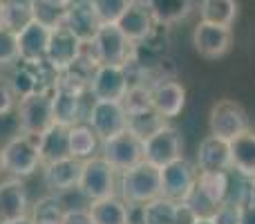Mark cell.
Instances as JSON below:
<instances>
[{
  "label": "cell",
  "instance_id": "cell-9",
  "mask_svg": "<svg viewBox=\"0 0 255 224\" xmlns=\"http://www.w3.org/2000/svg\"><path fill=\"white\" fill-rule=\"evenodd\" d=\"M81 52H83V43L76 38L74 31H72L65 22H58V25L52 27L45 61L49 63V67H52L56 74L63 72L65 67H70L72 63L79 58Z\"/></svg>",
  "mask_w": 255,
  "mask_h": 224
},
{
  "label": "cell",
  "instance_id": "cell-33",
  "mask_svg": "<svg viewBox=\"0 0 255 224\" xmlns=\"http://www.w3.org/2000/svg\"><path fill=\"white\" fill-rule=\"evenodd\" d=\"M124 110L128 117H134V114H143L152 110V101H150V88L145 85H134V88H128L124 101H121Z\"/></svg>",
  "mask_w": 255,
  "mask_h": 224
},
{
  "label": "cell",
  "instance_id": "cell-1",
  "mask_svg": "<svg viewBox=\"0 0 255 224\" xmlns=\"http://www.w3.org/2000/svg\"><path fill=\"white\" fill-rule=\"evenodd\" d=\"M121 198L128 204H145L154 198H161V168L148 162L121 173Z\"/></svg>",
  "mask_w": 255,
  "mask_h": 224
},
{
  "label": "cell",
  "instance_id": "cell-40",
  "mask_svg": "<svg viewBox=\"0 0 255 224\" xmlns=\"http://www.w3.org/2000/svg\"><path fill=\"white\" fill-rule=\"evenodd\" d=\"M4 224H31V218H29V216H22V218H18V220L4 222Z\"/></svg>",
  "mask_w": 255,
  "mask_h": 224
},
{
  "label": "cell",
  "instance_id": "cell-4",
  "mask_svg": "<svg viewBox=\"0 0 255 224\" xmlns=\"http://www.w3.org/2000/svg\"><path fill=\"white\" fill-rule=\"evenodd\" d=\"M40 166V153H38V137L36 135H20L11 137L7 144L2 146V171L9 175L18 177H29L36 168Z\"/></svg>",
  "mask_w": 255,
  "mask_h": 224
},
{
  "label": "cell",
  "instance_id": "cell-41",
  "mask_svg": "<svg viewBox=\"0 0 255 224\" xmlns=\"http://www.w3.org/2000/svg\"><path fill=\"white\" fill-rule=\"evenodd\" d=\"M0 29H4V0H0Z\"/></svg>",
  "mask_w": 255,
  "mask_h": 224
},
{
  "label": "cell",
  "instance_id": "cell-28",
  "mask_svg": "<svg viewBox=\"0 0 255 224\" xmlns=\"http://www.w3.org/2000/svg\"><path fill=\"white\" fill-rule=\"evenodd\" d=\"M238 9H240L238 0H202V4H199L202 20L222 27L233 25L235 18H238Z\"/></svg>",
  "mask_w": 255,
  "mask_h": 224
},
{
  "label": "cell",
  "instance_id": "cell-26",
  "mask_svg": "<svg viewBox=\"0 0 255 224\" xmlns=\"http://www.w3.org/2000/svg\"><path fill=\"white\" fill-rule=\"evenodd\" d=\"M229 193V175L226 173H197L195 193L199 195L211 209H217Z\"/></svg>",
  "mask_w": 255,
  "mask_h": 224
},
{
  "label": "cell",
  "instance_id": "cell-37",
  "mask_svg": "<svg viewBox=\"0 0 255 224\" xmlns=\"http://www.w3.org/2000/svg\"><path fill=\"white\" fill-rule=\"evenodd\" d=\"M13 103H16V92L11 90V83L9 79H0V117L11 112Z\"/></svg>",
  "mask_w": 255,
  "mask_h": 224
},
{
  "label": "cell",
  "instance_id": "cell-6",
  "mask_svg": "<svg viewBox=\"0 0 255 224\" xmlns=\"http://www.w3.org/2000/svg\"><path fill=\"white\" fill-rule=\"evenodd\" d=\"M101 157L110 164L115 171H128L143 162V139L132 130H124L119 135L110 137L101 146Z\"/></svg>",
  "mask_w": 255,
  "mask_h": 224
},
{
  "label": "cell",
  "instance_id": "cell-20",
  "mask_svg": "<svg viewBox=\"0 0 255 224\" xmlns=\"http://www.w3.org/2000/svg\"><path fill=\"white\" fill-rule=\"evenodd\" d=\"M81 168H83V162L74 157H65V159H58V162L45 164L43 182L52 193H65V191L79 189Z\"/></svg>",
  "mask_w": 255,
  "mask_h": 224
},
{
  "label": "cell",
  "instance_id": "cell-19",
  "mask_svg": "<svg viewBox=\"0 0 255 224\" xmlns=\"http://www.w3.org/2000/svg\"><path fill=\"white\" fill-rule=\"evenodd\" d=\"M81 97L83 92L76 90L74 85L63 83L56 76V83L52 90V114H54V123L72 128L79 121V112H81Z\"/></svg>",
  "mask_w": 255,
  "mask_h": 224
},
{
  "label": "cell",
  "instance_id": "cell-7",
  "mask_svg": "<svg viewBox=\"0 0 255 224\" xmlns=\"http://www.w3.org/2000/svg\"><path fill=\"white\" fill-rule=\"evenodd\" d=\"M197 186V171L184 157L161 168V198L172 202H190Z\"/></svg>",
  "mask_w": 255,
  "mask_h": 224
},
{
  "label": "cell",
  "instance_id": "cell-23",
  "mask_svg": "<svg viewBox=\"0 0 255 224\" xmlns=\"http://www.w3.org/2000/svg\"><path fill=\"white\" fill-rule=\"evenodd\" d=\"M38 153L43 166L70 157V128L61 126V123H52L38 137Z\"/></svg>",
  "mask_w": 255,
  "mask_h": 224
},
{
  "label": "cell",
  "instance_id": "cell-36",
  "mask_svg": "<svg viewBox=\"0 0 255 224\" xmlns=\"http://www.w3.org/2000/svg\"><path fill=\"white\" fill-rule=\"evenodd\" d=\"M18 40L16 31L11 29H0V65H11L18 63Z\"/></svg>",
  "mask_w": 255,
  "mask_h": 224
},
{
  "label": "cell",
  "instance_id": "cell-18",
  "mask_svg": "<svg viewBox=\"0 0 255 224\" xmlns=\"http://www.w3.org/2000/svg\"><path fill=\"white\" fill-rule=\"evenodd\" d=\"M49 31H52V27L36 20V18L31 22H27L22 29H18L16 40H18V56H20L18 61H45Z\"/></svg>",
  "mask_w": 255,
  "mask_h": 224
},
{
  "label": "cell",
  "instance_id": "cell-16",
  "mask_svg": "<svg viewBox=\"0 0 255 224\" xmlns=\"http://www.w3.org/2000/svg\"><path fill=\"white\" fill-rule=\"evenodd\" d=\"M150 101L152 110L163 119L179 117L186 106V90L179 81L175 79H161L150 85Z\"/></svg>",
  "mask_w": 255,
  "mask_h": 224
},
{
  "label": "cell",
  "instance_id": "cell-32",
  "mask_svg": "<svg viewBox=\"0 0 255 224\" xmlns=\"http://www.w3.org/2000/svg\"><path fill=\"white\" fill-rule=\"evenodd\" d=\"M31 224H63L65 209L54 195H45L31 207Z\"/></svg>",
  "mask_w": 255,
  "mask_h": 224
},
{
  "label": "cell",
  "instance_id": "cell-2",
  "mask_svg": "<svg viewBox=\"0 0 255 224\" xmlns=\"http://www.w3.org/2000/svg\"><path fill=\"white\" fill-rule=\"evenodd\" d=\"M11 90L16 97H34V94H49L56 83V72L47 61H18L9 76Z\"/></svg>",
  "mask_w": 255,
  "mask_h": 224
},
{
  "label": "cell",
  "instance_id": "cell-11",
  "mask_svg": "<svg viewBox=\"0 0 255 224\" xmlns=\"http://www.w3.org/2000/svg\"><path fill=\"white\" fill-rule=\"evenodd\" d=\"M18 123H20V132H25V135H43L54 123L52 92L20 99V103H18Z\"/></svg>",
  "mask_w": 255,
  "mask_h": 224
},
{
  "label": "cell",
  "instance_id": "cell-30",
  "mask_svg": "<svg viewBox=\"0 0 255 224\" xmlns=\"http://www.w3.org/2000/svg\"><path fill=\"white\" fill-rule=\"evenodd\" d=\"M177 202L168 198H154L141 209V224H175Z\"/></svg>",
  "mask_w": 255,
  "mask_h": 224
},
{
  "label": "cell",
  "instance_id": "cell-12",
  "mask_svg": "<svg viewBox=\"0 0 255 224\" xmlns=\"http://www.w3.org/2000/svg\"><path fill=\"white\" fill-rule=\"evenodd\" d=\"M88 126L101 141L128 130V114L121 101H94L88 112Z\"/></svg>",
  "mask_w": 255,
  "mask_h": 224
},
{
  "label": "cell",
  "instance_id": "cell-39",
  "mask_svg": "<svg viewBox=\"0 0 255 224\" xmlns=\"http://www.w3.org/2000/svg\"><path fill=\"white\" fill-rule=\"evenodd\" d=\"M242 224H255V204L242 207Z\"/></svg>",
  "mask_w": 255,
  "mask_h": 224
},
{
  "label": "cell",
  "instance_id": "cell-24",
  "mask_svg": "<svg viewBox=\"0 0 255 224\" xmlns=\"http://www.w3.org/2000/svg\"><path fill=\"white\" fill-rule=\"evenodd\" d=\"M231 146V168L240 173L247 180H255V132L247 130L242 135L233 137Z\"/></svg>",
  "mask_w": 255,
  "mask_h": 224
},
{
  "label": "cell",
  "instance_id": "cell-34",
  "mask_svg": "<svg viewBox=\"0 0 255 224\" xmlns=\"http://www.w3.org/2000/svg\"><path fill=\"white\" fill-rule=\"evenodd\" d=\"M213 224H242V204L235 200H224L215 211L211 213Z\"/></svg>",
  "mask_w": 255,
  "mask_h": 224
},
{
  "label": "cell",
  "instance_id": "cell-10",
  "mask_svg": "<svg viewBox=\"0 0 255 224\" xmlns=\"http://www.w3.org/2000/svg\"><path fill=\"white\" fill-rule=\"evenodd\" d=\"M208 126H211V135L231 141L233 137L249 130V117L240 103L231 101V99H222L211 108Z\"/></svg>",
  "mask_w": 255,
  "mask_h": 224
},
{
  "label": "cell",
  "instance_id": "cell-25",
  "mask_svg": "<svg viewBox=\"0 0 255 224\" xmlns=\"http://www.w3.org/2000/svg\"><path fill=\"white\" fill-rule=\"evenodd\" d=\"M88 211L94 224H130V204L115 193L94 200Z\"/></svg>",
  "mask_w": 255,
  "mask_h": 224
},
{
  "label": "cell",
  "instance_id": "cell-31",
  "mask_svg": "<svg viewBox=\"0 0 255 224\" xmlns=\"http://www.w3.org/2000/svg\"><path fill=\"white\" fill-rule=\"evenodd\" d=\"M34 20V0H4V29L18 31Z\"/></svg>",
  "mask_w": 255,
  "mask_h": 224
},
{
  "label": "cell",
  "instance_id": "cell-14",
  "mask_svg": "<svg viewBox=\"0 0 255 224\" xmlns=\"http://www.w3.org/2000/svg\"><path fill=\"white\" fill-rule=\"evenodd\" d=\"M117 27L124 31V36L132 45L148 38L154 31V27H157L148 0H130L128 9L121 13L119 20H117Z\"/></svg>",
  "mask_w": 255,
  "mask_h": 224
},
{
  "label": "cell",
  "instance_id": "cell-17",
  "mask_svg": "<svg viewBox=\"0 0 255 224\" xmlns=\"http://www.w3.org/2000/svg\"><path fill=\"white\" fill-rule=\"evenodd\" d=\"M63 22L74 31V36L83 45L92 43L94 34H97L99 27L103 25L97 9H94V4H92V0H74V2L70 4V9L65 11V16H63Z\"/></svg>",
  "mask_w": 255,
  "mask_h": 224
},
{
  "label": "cell",
  "instance_id": "cell-38",
  "mask_svg": "<svg viewBox=\"0 0 255 224\" xmlns=\"http://www.w3.org/2000/svg\"><path fill=\"white\" fill-rule=\"evenodd\" d=\"M63 224H94V220L88 209H70V211H65Z\"/></svg>",
  "mask_w": 255,
  "mask_h": 224
},
{
  "label": "cell",
  "instance_id": "cell-21",
  "mask_svg": "<svg viewBox=\"0 0 255 224\" xmlns=\"http://www.w3.org/2000/svg\"><path fill=\"white\" fill-rule=\"evenodd\" d=\"M199 173H226L231 171V146L226 139L208 135L197 148Z\"/></svg>",
  "mask_w": 255,
  "mask_h": 224
},
{
  "label": "cell",
  "instance_id": "cell-15",
  "mask_svg": "<svg viewBox=\"0 0 255 224\" xmlns=\"http://www.w3.org/2000/svg\"><path fill=\"white\" fill-rule=\"evenodd\" d=\"M88 92L94 94V101H124L128 92L126 70L121 65H99Z\"/></svg>",
  "mask_w": 255,
  "mask_h": 224
},
{
  "label": "cell",
  "instance_id": "cell-35",
  "mask_svg": "<svg viewBox=\"0 0 255 224\" xmlns=\"http://www.w3.org/2000/svg\"><path fill=\"white\" fill-rule=\"evenodd\" d=\"M94 9H97L101 22H117L121 13L128 9L130 0H92Z\"/></svg>",
  "mask_w": 255,
  "mask_h": 224
},
{
  "label": "cell",
  "instance_id": "cell-8",
  "mask_svg": "<svg viewBox=\"0 0 255 224\" xmlns=\"http://www.w3.org/2000/svg\"><path fill=\"white\" fill-rule=\"evenodd\" d=\"M115 168L103 157H90L83 159L81 168L79 189L88 200H101L115 193Z\"/></svg>",
  "mask_w": 255,
  "mask_h": 224
},
{
  "label": "cell",
  "instance_id": "cell-22",
  "mask_svg": "<svg viewBox=\"0 0 255 224\" xmlns=\"http://www.w3.org/2000/svg\"><path fill=\"white\" fill-rule=\"evenodd\" d=\"M27 209H29V198L22 182L18 177L0 182V224L27 216Z\"/></svg>",
  "mask_w": 255,
  "mask_h": 224
},
{
  "label": "cell",
  "instance_id": "cell-13",
  "mask_svg": "<svg viewBox=\"0 0 255 224\" xmlns=\"http://www.w3.org/2000/svg\"><path fill=\"white\" fill-rule=\"evenodd\" d=\"M231 43H233L231 27H222V25H213V22H206V20H199L193 31L195 52L202 58H208V61L222 58L231 49Z\"/></svg>",
  "mask_w": 255,
  "mask_h": 224
},
{
  "label": "cell",
  "instance_id": "cell-42",
  "mask_svg": "<svg viewBox=\"0 0 255 224\" xmlns=\"http://www.w3.org/2000/svg\"><path fill=\"white\" fill-rule=\"evenodd\" d=\"M195 224H213V220H211V216H199L195 220Z\"/></svg>",
  "mask_w": 255,
  "mask_h": 224
},
{
  "label": "cell",
  "instance_id": "cell-3",
  "mask_svg": "<svg viewBox=\"0 0 255 224\" xmlns=\"http://www.w3.org/2000/svg\"><path fill=\"white\" fill-rule=\"evenodd\" d=\"M92 49L99 65H121L124 67L132 58L134 45L124 36V31L117 27V22H103L99 31L94 34L92 43H88Z\"/></svg>",
  "mask_w": 255,
  "mask_h": 224
},
{
  "label": "cell",
  "instance_id": "cell-29",
  "mask_svg": "<svg viewBox=\"0 0 255 224\" xmlns=\"http://www.w3.org/2000/svg\"><path fill=\"white\" fill-rule=\"evenodd\" d=\"M99 146V137L88 123H74L70 128V157L74 159H90L94 157Z\"/></svg>",
  "mask_w": 255,
  "mask_h": 224
},
{
  "label": "cell",
  "instance_id": "cell-27",
  "mask_svg": "<svg viewBox=\"0 0 255 224\" xmlns=\"http://www.w3.org/2000/svg\"><path fill=\"white\" fill-rule=\"evenodd\" d=\"M154 22L161 27H170L181 22L193 9V0H148Z\"/></svg>",
  "mask_w": 255,
  "mask_h": 224
},
{
  "label": "cell",
  "instance_id": "cell-43",
  "mask_svg": "<svg viewBox=\"0 0 255 224\" xmlns=\"http://www.w3.org/2000/svg\"><path fill=\"white\" fill-rule=\"evenodd\" d=\"M0 171H2V146H0Z\"/></svg>",
  "mask_w": 255,
  "mask_h": 224
},
{
  "label": "cell",
  "instance_id": "cell-5",
  "mask_svg": "<svg viewBox=\"0 0 255 224\" xmlns=\"http://www.w3.org/2000/svg\"><path fill=\"white\" fill-rule=\"evenodd\" d=\"M184 139H181L179 130L168 123L148 135L143 139V162L152 164L157 168H163L168 164L177 162L184 157Z\"/></svg>",
  "mask_w": 255,
  "mask_h": 224
}]
</instances>
